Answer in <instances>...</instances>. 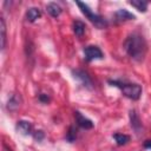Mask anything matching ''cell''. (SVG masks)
<instances>
[{"mask_svg": "<svg viewBox=\"0 0 151 151\" xmlns=\"http://www.w3.org/2000/svg\"><path fill=\"white\" fill-rule=\"evenodd\" d=\"M144 147L151 150V140H146V142L144 143Z\"/></svg>", "mask_w": 151, "mask_h": 151, "instance_id": "ffe728a7", "label": "cell"}, {"mask_svg": "<svg viewBox=\"0 0 151 151\" xmlns=\"http://www.w3.org/2000/svg\"><path fill=\"white\" fill-rule=\"evenodd\" d=\"M130 122H131L132 129L137 133H139L140 130H142V122H140V119H139V117H138V114L136 113L134 110H131L130 111Z\"/></svg>", "mask_w": 151, "mask_h": 151, "instance_id": "30bf717a", "label": "cell"}, {"mask_svg": "<svg viewBox=\"0 0 151 151\" xmlns=\"http://www.w3.org/2000/svg\"><path fill=\"white\" fill-rule=\"evenodd\" d=\"M124 50L131 59L136 61H142L147 52V44L142 34L132 33L125 39Z\"/></svg>", "mask_w": 151, "mask_h": 151, "instance_id": "6da1fadb", "label": "cell"}, {"mask_svg": "<svg viewBox=\"0 0 151 151\" xmlns=\"http://www.w3.org/2000/svg\"><path fill=\"white\" fill-rule=\"evenodd\" d=\"M109 83L112 86L118 87L125 97H127L132 100H138L142 96V86L138 84L125 83V81H120V80H109Z\"/></svg>", "mask_w": 151, "mask_h": 151, "instance_id": "7a4b0ae2", "label": "cell"}, {"mask_svg": "<svg viewBox=\"0 0 151 151\" xmlns=\"http://www.w3.org/2000/svg\"><path fill=\"white\" fill-rule=\"evenodd\" d=\"M84 54H85V59L87 61H92L94 59H101L104 57L101 50L98 46H94V45H91V46L85 47Z\"/></svg>", "mask_w": 151, "mask_h": 151, "instance_id": "5b68a950", "label": "cell"}, {"mask_svg": "<svg viewBox=\"0 0 151 151\" xmlns=\"http://www.w3.org/2000/svg\"><path fill=\"white\" fill-rule=\"evenodd\" d=\"M21 105V97L19 94H12L7 100L6 107L8 111H17Z\"/></svg>", "mask_w": 151, "mask_h": 151, "instance_id": "ba28073f", "label": "cell"}, {"mask_svg": "<svg viewBox=\"0 0 151 151\" xmlns=\"http://www.w3.org/2000/svg\"><path fill=\"white\" fill-rule=\"evenodd\" d=\"M0 32H1V50H5L6 47V24L5 19L1 17L0 18Z\"/></svg>", "mask_w": 151, "mask_h": 151, "instance_id": "2e32d148", "label": "cell"}, {"mask_svg": "<svg viewBox=\"0 0 151 151\" xmlns=\"http://www.w3.org/2000/svg\"><path fill=\"white\" fill-rule=\"evenodd\" d=\"M17 130L20 132V133H22V134H25V136H27V134H31L32 133V130H33V126H32V124L29 123V122H27V120H19L18 123H17Z\"/></svg>", "mask_w": 151, "mask_h": 151, "instance_id": "9c48e42d", "label": "cell"}, {"mask_svg": "<svg viewBox=\"0 0 151 151\" xmlns=\"http://www.w3.org/2000/svg\"><path fill=\"white\" fill-rule=\"evenodd\" d=\"M113 138L117 143V145L122 146V145H125L130 142V136L127 134H124V133H114L113 134Z\"/></svg>", "mask_w": 151, "mask_h": 151, "instance_id": "5bb4252c", "label": "cell"}, {"mask_svg": "<svg viewBox=\"0 0 151 151\" xmlns=\"http://www.w3.org/2000/svg\"><path fill=\"white\" fill-rule=\"evenodd\" d=\"M76 137H77V130H76L73 126H71L70 130H68V132H67L66 139H67L68 142H73V140L76 139Z\"/></svg>", "mask_w": 151, "mask_h": 151, "instance_id": "e0dca14e", "label": "cell"}, {"mask_svg": "<svg viewBox=\"0 0 151 151\" xmlns=\"http://www.w3.org/2000/svg\"><path fill=\"white\" fill-rule=\"evenodd\" d=\"M76 4L78 5V7L80 8V11L83 12V14L97 27V28H99V29H103V28H105L106 26H107V21L101 17V15H99V14H97V13H94V12H92V9L86 5V4H84V2H80V1H76Z\"/></svg>", "mask_w": 151, "mask_h": 151, "instance_id": "3957f363", "label": "cell"}, {"mask_svg": "<svg viewBox=\"0 0 151 151\" xmlns=\"http://www.w3.org/2000/svg\"><path fill=\"white\" fill-rule=\"evenodd\" d=\"M72 74L76 79H78L86 88H93V81L91 79V77L88 76V73L84 70H80V68H76L72 71Z\"/></svg>", "mask_w": 151, "mask_h": 151, "instance_id": "277c9868", "label": "cell"}, {"mask_svg": "<svg viewBox=\"0 0 151 151\" xmlns=\"http://www.w3.org/2000/svg\"><path fill=\"white\" fill-rule=\"evenodd\" d=\"M41 17V12L38 7H31L27 9L26 12V19L29 21V22H34L37 19H39Z\"/></svg>", "mask_w": 151, "mask_h": 151, "instance_id": "8fae6325", "label": "cell"}, {"mask_svg": "<svg viewBox=\"0 0 151 151\" xmlns=\"http://www.w3.org/2000/svg\"><path fill=\"white\" fill-rule=\"evenodd\" d=\"M4 149H5L6 151H12L11 149H8V147H7V145H6V144H4Z\"/></svg>", "mask_w": 151, "mask_h": 151, "instance_id": "44dd1931", "label": "cell"}, {"mask_svg": "<svg viewBox=\"0 0 151 151\" xmlns=\"http://www.w3.org/2000/svg\"><path fill=\"white\" fill-rule=\"evenodd\" d=\"M39 100H41L44 103H47V101H50V97L47 94H40L39 96Z\"/></svg>", "mask_w": 151, "mask_h": 151, "instance_id": "d6986e66", "label": "cell"}, {"mask_svg": "<svg viewBox=\"0 0 151 151\" xmlns=\"http://www.w3.org/2000/svg\"><path fill=\"white\" fill-rule=\"evenodd\" d=\"M85 28H86V26L81 20H76L73 22V32L77 37H79V38L83 37V34L85 33Z\"/></svg>", "mask_w": 151, "mask_h": 151, "instance_id": "4fadbf2b", "label": "cell"}, {"mask_svg": "<svg viewBox=\"0 0 151 151\" xmlns=\"http://www.w3.org/2000/svg\"><path fill=\"white\" fill-rule=\"evenodd\" d=\"M33 137H34V139H35V140L40 142V140H42V139H44L45 134H44V132H42L41 130H39V131H35V132H33Z\"/></svg>", "mask_w": 151, "mask_h": 151, "instance_id": "ac0fdd59", "label": "cell"}, {"mask_svg": "<svg viewBox=\"0 0 151 151\" xmlns=\"http://www.w3.org/2000/svg\"><path fill=\"white\" fill-rule=\"evenodd\" d=\"M46 9H47V12L50 13V15H52L53 18H58V17L61 14V12H63L61 7H60L58 4H55V2H50V4H47Z\"/></svg>", "mask_w": 151, "mask_h": 151, "instance_id": "7c38bea8", "label": "cell"}, {"mask_svg": "<svg viewBox=\"0 0 151 151\" xmlns=\"http://www.w3.org/2000/svg\"><path fill=\"white\" fill-rule=\"evenodd\" d=\"M130 5L133 6L134 8H137L139 12H146L147 9V2L146 1H142V0H132L130 1Z\"/></svg>", "mask_w": 151, "mask_h": 151, "instance_id": "9a60e30c", "label": "cell"}, {"mask_svg": "<svg viewBox=\"0 0 151 151\" xmlns=\"http://www.w3.org/2000/svg\"><path fill=\"white\" fill-rule=\"evenodd\" d=\"M114 18H116V21L124 22V21H129V20H134L136 19V15L132 14L131 12H129L125 8H120V9H118L114 13Z\"/></svg>", "mask_w": 151, "mask_h": 151, "instance_id": "8992f818", "label": "cell"}, {"mask_svg": "<svg viewBox=\"0 0 151 151\" xmlns=\"http://www.w3.org/2000/svg\"><path fill=\"white\" fill-rule=\"evenodd\" d=\"M74 117H76L77 124H78L80 127H83V129H85V130H88V129H92V127H93V122L90 120L88 118H86L85 116H83L79 111H74Z\"/></svg>", "mask_w": 151, "mask_h": 151, "instance_id": "52a82bcc", "label": "cell"}]
</instances>
